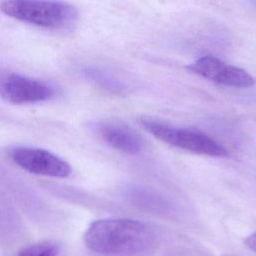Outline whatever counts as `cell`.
<instances>
[{"label": "cell", "mask_w": 256, "mask_h": 256, "mask_svg": "<svg viewBox=\"0 0 256 256\" xmlns=\"http://www.w3.org/2000/svg\"><path fill=\"white\" fill-rule=\"evenodd\" d=\"M84 242L93 252L105 256H137L154 242V234L145 223L129 218L93 221L84 233Z\"/></svg>", "instance_id": "cell-1"}, {"label": "cell", "mask_w": 256, "mask_h": 256, "mask_svg": "<svg viewBox=\"0 0 256 256\" xmlns=\"http://www.w3.org/2000/svg\"><path fill=\"white\" fill-rule=\"evenodd\" d=\"M0 9L16 20L53 30L70 28L79 17L75 6L58 0H6Z\"/></svg>", "instance_id": "cell-2"}, {"label": "cell", "mask_w": 256, "mask_h": 256, "mask_svg": "<svg viewBox=\"0 0 256 256\" xmlns=\"http://www.w3.org/2000/svg\"><path fill=\"white\" fill-rule=\"evenodd\" d=\"M141 123L154 137L173 147L203 156L225 157L228 155L227 149L222 144L198 129L177 127L150 118H143Z\"/></svg>", "instance_id": "cell-3"}, {"label": "cell", "mask_w": 256, "mask_h": 256, "mask_svg": "<svg viewBox=\"0 0 256 256\" xmlns=\"http://www.w3.org/2000/svg\"><path fill=\"white\" fill-rule=\"evenodd\" d=\"M55 87L43 80L0 68V97L13 104H30L50 100Z\"/></svg>", "instance_id": "cell-4"}, {"label": "cell", "mask_w": 256, "mask_h": 256, "mask_svg": "<svg viewBox=\"0 0 256 256\" xmlns=\"http://www.w3.org/2000/svg\"><path fill=\"white\" fill-rule=\"evenodd\" d=\"M10 158L20 168L32 174L53 178H65L71 174L67 161L43 148L16 146L10 150Z\"/></svg>", "instance_id": "cell-5"}, {"label": "cell", "mask_w": 256, "mask_h": 256, "mask_svg": "<svg viewBox=\"0 0 256 256\" xmlns=\"http://www.w3.org/2000/svg\"><path fill=\"white\" fill-rule=\"evenodd\" d=\"M186 69L194 74L226 86L249 88L255 84V79L246 70L226 64L221 59L211 55L200 57L194 63L186 66Z\"/></svg>", "instance_id": "cell-6"}, {"label": "cell", "mask_w": 256, "mask_h": 256, "mask_svg": "<svg viewBox=\"0 0 256 256\" xmlns=\"http://www.w3.org/2000/svg\"><path fill=\"white\" fill-rule=\"evenodd\" d=\"M96 130L106 144L125 154H137L144 146L141 135L124 123L104 121L96 125Z\"/></svg>", "instance_id": "cell-7"}, {"label": "cell", "mask_w": 256, "mask_h": 256, "mask_svg": "<svg viewBox=\"0 0 256 256\" xmlns=\"http://www.w3.org/2000/svg\"><path fill=\"white\" fill-rule=\"evenodd\" d=\"M125 197L132 205L151 213L165 214L173 209V204L168 197L147 186L129 185L125 189Z\"/></svg>", "instance_id": "cell-8"}, {"label": "cell", "mask_w": 256, "mask_h": 256, "mask_svg": "<svg viewBox=\"0 0 256 256\" xmlns=\"http://www.w3.org/2000/svg\"><path fill=\"white\" fill-rule=\"evenodd\" d=\"M60 245L55 241H41L22 248L17 256H58Z\"/></svg>", "instance_id": "cell-9"}, {"label": "cell", "mask_w": 256, "mask_h": 256, "mask_svg": "<svg viewBox=\"0 0 256 256\" xmlns=\"http://www.w3.org/2000/svg\"><path fill=\"white\" fill-rule=\"evenodd\" d=\"M85 73L91 80H93L94 82H96L97 84H99L100 86L104 87L107 90H110L116 93H122L124 91V87L119 81L110 78L108 75L104 74L101 71L87 70Z\"/></svg>", "instance_id": "cell-10"}, {"label": "cell", "mask_w": 256, "mask_h": 256, "mask_svg": "<svg viewBox=\"0 0 256 256\" xmlns=\"http://www.w3.org/2000/svg\"><path fill=\"white\" fill-rule=\"evenodd\" d=\"M244 244L246 247H248L250 250L254 251L256 253V231L250 234L244 241Z\"/></svg>", "instance_id": "cell-11"}, {"label": "cell", "mask_w": 256, "mask_h": 256, "mask_svg": "<svg viewBox=\"0 0 256 256\" xmlns=\"http://www.w3.org/2000/svg\"><path fill=\"white\" fill-rule=\"evenodd\" d=\"M223 256H237V255H231V254H225Z\"/></svg>", "instance_id": "cell-12"}]
</instances>
